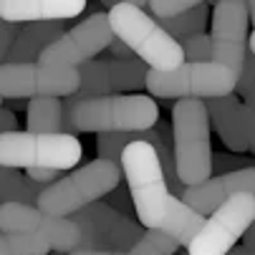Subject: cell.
<instances>
[{
    "label": "cell",
    "mask_w": 255,
    "mask_h": 255,
    "mask_svg": "<svg viewBox=\"0 0 255 255\" xmlns=\"http://www.w3.org/2000/svg\"><path fill=\"white\" fill-rule=\"evenodd\" d=\"M185 58L187 63H212V38L207 33L195 35V38L185 41Z\"/></svg>",
    "instance_id": "cb8c5ba5"
},
{
    "label": "cell",
    "mask_w": 255,
    "mask_h": 255,
    "mask_svg": "<svg viewBox=\"0 0 255 255\" xmlns=\"http://www.w3.org/2000/svg\"><path fill=\"white\" fill-rule=\"evenodd\" d=\"M248 3L243 0H220L215 3L212 10V25H210V38H212V61L230 66L235 74H243L245 56H248Z\"/></svg>",
    "instance_id": "30bf717a"
},
{
    "label": "cell",
    "mask_w": 255,
    "mask_h": 255,
    "mask_svg": "<svg viewBox=\"0 0 255 255\" xmlns=\"http://www.w3.org/2000/svg\"><path fill=\"white\" fill-rule=\"evenodd\" d=\"M66 134L96 131V134H127V131H149L159 122V109L154 99L129 94V96H104L79 104H66Z\"/></svg>",
    "instance_id": "3957f363"
},
{
    "label": "cell",
    "mask_w": 255,
    "mask_h": 255,
    "mask_svg": "<svg viewBox=\"0 0 255 255\" xmlns=\"http://www.w3.org/2000/svg\"><path fill=\"white\" fill-rule=\"evenodd\" d=\"M141 3H112L109 20L117 38H122L149 71H177L185 66V46L174 41L154 15L139 8Z\"/></svg>",
    "instance_id": "277c9868"
},
{
    "label": "cell",
    "mask_w": 255,
    "mask_h": 255,
    "mask_svg": "<svg viewBox=\"0 0 255 255\" xmlns=\"http://www.w3.org/2000/svg\"><path fill=\"white\" fill-rule=\"evenodd\" d=\"M179 255H187V253H179ZM230 255H255V250H248V248L243 245V248H235Z\"/></svg>",
    "instance_id": "d6a6232c"
},
{
    "label": "cell",
    "mask_w": 255,
    "mask_h": 255,
    "mask_svg": "<svg viewBox=\"0 0 255 255\" xmlns=\"http://www.w3.org/2000/svg\"><path fill=\"white\" fill-rule=\"evenodd\" d=\"M43 185L33 182L30 177H23L18 169H8L3 167V205H38V197L43 195Z\"/></svg>",
    "instance_id": "e0dca14e"
},
{
    "label": "cell",
    "mask_w": 255,
    "mask_h": 255,
    "mask_svg": "<svg viewBox=\"0 0 255 255\" xmlns=\"http://www.w3.org/2000/svg\"><path fill=\"white\" fill-rule=\"evenodd\" d=\"M84 8V0H3L0 18L3 23H58L81 15Z\"/></svg>",
    "instance_id": "7c38bea8"
},
{
    "label": "cell",
    "mask_w": 255,
    "mask_h": 255,
    "mask_svg": "<svg viewBox=\"0 0 255 255\" xmlns=\"http://www.w3.org/2000/svg\"><path fill=\"white\" fill-rule=\"evenodd\" d=\"M240 74L223 63H185L177 71H149L147 91L159 99H223L238 89Z\"/></svg>",
    "instance_id": "ba28073f"
},
{
    "label": "cell",
    "mask_w": 255,
    "mask_h": 255,
    "mask_svg": "<svg viewBox=\"0 0 255 255\" xmlns=\"http://www.w3.org/2000/svg\"><path fill=\"white\" fill-rule=\"evenodd\" d=\"M205 23H207V3H197L190 13L179 15L174 20H159V25L172 35L174 41H190V38H195V35H202Z\"/></svg>",
    "instance_id": "ffe728a7"
},
{
    "label": "cell",
    "mask_w": 255,
    "mask_h": 255,
    "mask_svg": "<svg viewBox=\"0 0 255 255\" xmlns=\"http://www.w3.org/2000/svg\"><path fill=\"white\" fill-rule=\"evenodd\" d=\"M210 114L200 99H179L172 106V134H174V162L177 174L187 190L200 187L212 172V141Z\"/></svg>",
    "instance_id": "5b68a950"
},
{
    "label": "cell",
    "mask_w": 255,
    "mask_h": 255,
    "mask_svg": "<svg viewBox=\"0 0 255 255\" xmlns=\"http://www.w3.org/2000/svg\"><path fill=\"white\" fill-rule=\"evenodd\" d=\"M243 192L255 195V167L240 169V172H230V174L210 177L205 185L190 187L182 200H185L197 215L207 217V215H212L217 207H223L230 197L243 195Z\"/></svg>",
    "instance_id": "8fae6325"
},
{
    "label": "cell",
    "mask_w": 255,
    "mask_h": 255,
    "mask_svg": "<svg viewBox=\"0 0 255 255\" xmlns=\"http://www.w3.org/2000/svg\"><path fill=\"white\" fill-rule=\"evenodd\" d=\"M51 255H63V253H51Z\"/></svg>",
    "instance_id": "d590c367"
},
{
    "label": "cell",
    "mask_w": 255,
    "mask_h": 255,
    "mask_svg": "<svg viewBox=\"0 0 255 255\" xmlns=\"http://www.w3.org/2000/svg\"><path fill=\"white\" fill-rule=\"evenodd\" d=\"M255 223V195H235L217 207L200 235L190 243L187 255H230L235 243L248 235Z\"/></svg>",
    "instance_id": "9c48e42d"
},
{
    "label": "cell",
    "mask_w": 255,
    "mask_h": 255,
    "mask_svg": "<svg viewBox=\"0 0 255 255\" xmlns=\"http://www.w3.org/2000/svg\"><path fill=\"white\" fill-rule=\"evenodd\" d=\"M18 33H20V25L18 23H3V38H0V51H3V58L10 53L15 38H18Z\"/></svg>",
    "instance_id": "83f0119b"
},
{
    "label": "cell",
    "mask_w": 255,
    "mask_h": 255,
    "mask_svg": "<svg viewBox=\"0 0 255 255\" xmlns=\"http://www.w3.org/2000/svg\"><path fill=\"white\" fill-rule=\"evenodd\" d=\"M0 127H3V134H13L18 122H15V114L10 112V109L3 106V112H0Z\"/></svg>",
    "instance_id": "4dcf8cb0"
},
{
    "label": "cell",
    "mask_w": 255,
    "mask_h": 255,
    "mask_svg": "<svg viewBox=\"0 0 255 255\" xmlns=\"http://www.w3.org/2000/svg\"><path fill=\"white\" fill-rule=\"evenodd\" d=\"M25 174H28L33 182L43 185V187H48V185H53V182L61 179V172H58V169H28Z\"/></svg>",
    "instance_id": "f1b7e54d"
},
{
    "label": "cell",
    "mask_w": 255,
    "mask_h": 255,
    "mask_svg": "<svg viewBox=\"0 0 255 255\" xmlns=\"http://www.w3.org/2000/svg\"><path fill=\"white\" fill-rule=\"evenodd\" d=\"M114 41V30L109 13H94L71 30L63 38L48 46L38 58V89L41 96L71 99L81 89V66L94 61L104 48L109 51Z\"/></svg>",
    "instance_id": "7a4b0ae2"
},
{
    "label": "cell",
    "mask_w": 255,
    "mask_h": 255,
    "mask_svg": "<svg viewBox=\"0 0 255 255\" xmlns=\"http://www.w3.org/2000/svg\"><path fill=\"white\" fill-rule=\"evenodd\" d=\"M179 248L177 240H172L164 233L147 230V235L141 238L139 245H134L127 253H114V250H81V253H71V255H174Z\"/></svg>",
    "instance_id": "d6986e66"
},
{
    "label": "cell",
    "mask_w": 255,
    "mask_h": 255,
    "mask_svg": "<svg viewBox=\"0 0 255 255\" xmlns=\"http://www.w3.org/2000/svg\"><path fill=\"white\" fill-rule=\"evenodd\" d=\"M243 127H245V141H248V149L255 157V112L248 106H243Z\"/></svg>",
    "instance_id": "4316f807"
},
{
    "label": "cell",
    "mask_w": 255,
    "mask_h": 255,
    "mask_svg": "<svg viewBox=\"0 0 255 255\" xmlns=\"http://www.w3.org/2000/svg\"><path fill=\"white\" fill-rule=\"evenodd\" d=\"M207 104V114L215 127V131L220 134L223 144L233 152H245L248 141H245V127H243V104L230 94L223 99H210Z\"/></svg>",
    "instance_id": "4fadbf2b"
},
{
    "label": "cell",
    "mask_w": 255,
    "mask_h": 255,
    "mask_svg": "<svg viewBox=\"0 0 255 255\" xmlns=\"http://www.w3.org/2000/svg\"><path fill=\"white\" fill-rule=\"evenodd\" d=\"M129 197H131V195H129ZM129 197H127V187H117L112 195H106V205L129 217Z\"/></svg>",
    "instance_id": "484cf974"
},
{
    "label": "cell",
    "mask_w": 255,
    "mask_h": 255,
    "mask_svg": "<svg viewBox=\"0 0 255 255\" xmlns=\"http://www.w3.org/2000/svg\"><path fill=\"white\" fill-rule=\"evenodd\" d=\"M122 169L139 223L147 230L164 233L179 245L190 248L207 217L197 215L185 200L172 195L157 149L149 141H134L124 152Z\"/></svg>",
    "instance_id": "6da1fadb"
},
{
    "label": "cell",
    "mask_w": 255,
    "mask_h": 255,
    "mask_svg": "<svg viewBox=\"0 0 255 255\" xmlns=\"http://www.w3.org/2000/svg\"><path fill=\"white\" fill-rule=\"evenodd\" d=\"M248 10H250V23L255 25V0H250V3H248Z\"/></svg>",
    "instance_id": "836d02e7"
},
{
    "label": "cell",
    "mask_w": 255,
    "mask_h": 255,
    "mask_svg": "<svg viewBox=\"0 0 255 255\" xmlns=\"http://www.w3.org/2000/svg\"><path fill=\"white\" fill-rule=\"evenodd\" d=\"M235 91L245 99V106L255 112V53L253 51H248L245 56V66H243V74H240Z\"/></svg>",
    "instance_id": "603a6c76"
},
{
    "label": "cell",
    "mask_w": 255,
    "mask_h": 255,
    "mask_svg": "<svg viewBox=\"0 0 255 255\" xmlns=\"http://www.w3.org/2000/svg\"><path fill=\"white\" fill-rule=\"evenodd\" d=\"M81 141L74 134L13 131L0 136V167L8 169H71L81 162Z\"/></svg>",
    "instance_id": "52a82bcc"
},
{
    "label": "cell",
    "mask_w": 255,
    "mask_h": 255,
    "mask_svg": "<svg viewBox=\"0 0 255 255\" xmlns=\"http://www.w3.org/2000/svg\"><path fill=\"white\" fill-rule=\"evenodd\" d=\"M109 74V84H112V94L122 96V91H136L147 86V76L149 68L141 58H131V61H119V58H101Z\"/></svg>",
    "instance_id": "2e32d148"
},
{
    "label": "cell",
    "mask_w": 255,
    "mask_h": 255,
    "mask_svg": "<svg viewBox=\"0 0 255 255\" xmlns=\"http://www.w3.org/2000/svg\"><path fill=\"white\" fill-rule=\"evenodd\" d=\"M122 177L124 169L119 164L106 159H94L74 172H68L53 185H48L38 197L35 207L51 217H71L86 210L89 205H96L101 197L112 195L122 185Z\"/></svg>",
    "instance_id": "8992f818"
},
{
    "label": "cell",
    "mask_w": 255,
    "mask_h": 255,
    "mask_svg": "<svg viewBox=\"0 0 255 255\" xmlns=\"http://www.w3.org/2000/svg\"><path fill=\"white\" fill-rule=\"evenodd\" d=\"M250 167H255V162H248V159L235 157V154H215V159H212V169H220L223 174L250 169Z\"/></svg>",
    "instance_id": "d4e9b609"
},
{
    "label": "cell",
    "mask_w": 255,
    "mask_h": 255,
    "mask_svg": "<svg viewBox=\"0 0 255 255\" xmlns=\"http://www.w3.org/2000/svg\"><path fill=\"white\" fill-rule=\"evenodd\" d=\"M109 53H112V58H119V61H131V58H136V56H134V51H131L122 38H117V35H114L112 46H109Z\"/></svg>",
    "instance_id": "f546056e"
},
{
    "label": "cell",
    "mask_w": 255,
    "mask_h": 255,
    "mask_svg": "<svg viewBox=\"0 0 255 255\" xmlns=\"http://www.w3.org/2000/svg\"><path fill=\"white\" fill-rule=\"evenodd\" d=\"M245 248H248V250H255V223H253V228H250L248 235H245Z\"/></svg>",
    "instance_id": "1f68e13d"
},
{
    "label": "cell",
    "mask_w": 255,
    "mask_h": 255,
    "mask_svg": "<svg viewBox=\"0 0 255 255\" xmlns=\"http://www.w3.org/2000/svg\"><path fill=\"white\" fill-rule=\"evenodd\" d=\"M248 48H250V51H253V53H255V30H253V33H250V46H248Z\"/></svg>",
    "instance_id": "e575fe53"
},
{
    "label": "cell",
    "mask_w": 255,
    "mask_h": 255,
    "mask_svg": "<svg viewBox=\"0 0 255 255\" xmlns=\"http://www.w3.org/2000/svg\"><path fill=\"white\" fill-rule=\"evenodd\" d=\"M200 0H149V10L157 20H174L179 15L190 13Z\"/></svg>",
    "instance_id": "7402d4cb"
},
{
    "label": "cell",
    "mask_w": 255,
    "mask_h": 255,
    "mask_svg": "<svg viewBox=\"0 0 255 255\" xmlns=\"http://www.w3.org/2000/svg\"><path fill=\"white\" fill-rule=\"evenodd\" d=\"M25 131L33 134H63L66 109L61 99L53 96H35L28 101L25 112Z\"/></svg>",
    "instance_id": "9a60e30c"
},
{
    "label": "cell",
    "mask_w": 255,
    "mask_h": 255,
    "mask_svg": "<svg viewBox=\"0 0 255 255\" xmlns=\"http://www.w3.org/2000/svg\"><path fill=\"white\" fill-rule=\"evenodd\" d=\"M53 250L35 233H10L0 240V255H48Z\"/></svg>",
    "instance_id": "44dd1931"
},
{
    "label": "cell",
    "mask_w": 255,
    "mask_h": 255,
    "mask_svg": "<svg viewBox=\"0 0 255 255\" xmlns=\"http://www.w3.org/2000/svg\"><path fill=\"white\" fill-rule=\"evenodd\" d=\"M0 94L5 101L35 99L41 96L38 89V66L35 63H3L0 68Z\"/></svg>",
    "instance_id": "5bb4252c"
},
{
    "label": "cell",
    "mask_w": 255,
    "mask_h": 255,
    "mask_svg": "<svg viewBox=\"0 0 255 255\" xmlns=\"http://www.w3.org/2000/svg\"><path fill=\"white\" fill-rule=\"evenodd\" d=\"M104 96H114L112 94V84H109V74L101 58H94L89 63L81 66V89L76 96L66 99V104H79V101H89V99H104Z\"/></svg>",
    "instance_id": "ac0fdd59"
}]
</instances>
